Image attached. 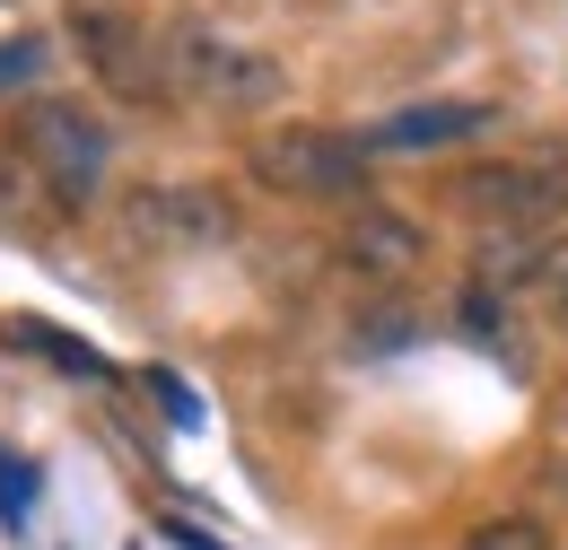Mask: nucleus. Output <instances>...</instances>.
Instances as JSON below:
<instances>
[{
  "label": "nucleus",
  "instance_id": "20e7f679",
  "mask_svg": "<svg viewBox=\"0 0 568 550\" xmlns=\"http://www.w3.org/2000/svg\"><path fill=\"white\" fill-rule=\"evenodd\" d=\"M236 236V210L211 184H141L123 193V245L141 254H211Z\"/></svg>",
  "mask_w": 568,
  "mask_h": 550
},
{
  "label": "nucleus",
  "instance_id": "f03ea898",
  "mask_svg": "<svg viewBox=\"0 0 568 550\" xmlns=\"http://www.w3.org/2000/svg\"><path fill=\"white\" fill-rule=\"evenodd\" d=\"M245 166L272 193H297V202H358L367 193V140L324 132V123H272L245 149Z\"/></svg>",
  "mask_w": 568,
  "mask_h": 550
},
{
  "label": "nucleus",
  "instance_id": "4468645a",
  "mask_svg": "<svg viewBox=\"0 0 568 550\" xmlns=\"http://www.w3.org/2000/svg\"><path fill=\"white\" fill-rule=\"evenodd\" d=\"M44 70V35H9L0 44V88H18V79H36Z\"/></svg>",
  "mask_w": 568,
  "mask_h": 550
},
{
  "label": "nucleus",
  "instance_id": "9b49d317",
  "mask_svg": "<svg viewBox=\"0 0 568 550\" xmlns=\"http://www.w3.org/2000/svg\"><path fill=\"white\" fill-rule=\"evenodd\" d=\"M27 516H36V472L0 446V524H9V533H27Z\"/></svg>",
  "mask_w": 568,
  "mask_h": 550
},
{
  "label": "nucleus",
  "instance_id": "2eb2a0df",
  "mask_svg": "<svg viewBox=\"0 0 568 550\" xmlns=\"http://www.w3.org/2000/svg\"><path fill=\"white\" fill-rule=\"evenodd\" d=\"M158 533H166V542H175V550H219L211 533H202V524H184V516H166V524H158Z\"/></svg>",
  "mask_w": 568,
  "mask_h": 550
},
{
  "label": "nucleus",
  "instance_id": "ddd939ff",
  "mask_svg": "<svg viewBox=\"0 0 568 550\" xmlns=\"http://www.w3.org/2000/svg\"><path fill=\"white\" fill-rule=\"evenodd\" d=\"M141 385H149V403H158V411L175 419V428H202V403H193V385H184V376H166V367H149Z\"/></svg>",
  "mask_w": 568,
  "mask_h": 550
},
{
  "label": "nucleus",
  "instance_id": "423d86ee",
  "mask_svg": "<svg viewBox=\"0 0 568 550\" xmlns=\"http://www.w3.org/2000/svg\"><path fill=\"white\" fill-rule=\"evenodd\" d=\"M79 35H88V62L105 70L114 96H166V53L149 27L114 18V9H79Z\"/></svg>",
  "mask_w": 568,
  "mask_h": 550
},
{
  "label": "nucleus",
  "instance_id": "f257e3e1",
  "mask_svg": "<svg viewBox=\"0 0 568 550\" xmlns=\"http://www.w3.org/2000/svg\"><path fill=\"white\" fill-rule=\"evenodd\" d=\"M18 149H27V166L44 175V193L53 202H97L105 193V166H114V140L105 123L71 105V96H36V105H18Z\"/></svg>",
  "mask_w": 568,
  "mask_h": 550
},
{
  "label": "nucleus",
  "instance_id": "39448f33",
  "mask_svg": "<svg viewBox=\"0 0 568 550\" xmlns=\"http://www.w3.org/2000/svg\"><path fill=\"white\" fill-rule=\"evenodd\" d=\"M464 210L498 236H551L568 218V166H473Z\"/></svg>",
  "mask_w": 568,
  "mask_h": 550
},
{
  "label": "nucleus",
  "instance_id": "7ed1b4c3",
  "mask_svg": "<svg viewBox=\"0 0 568 550\" xmlns=\"http://www.w3.org/2000/svg\"><path fill=\"white\" fill-rule=\"evenodd\" d=\"M158 53H166V88H184L193 105H281L288 88L272 53H254L219 27H166Z\"/></svg>",
  "mask_w": 568,
  "mask_h": 550
},
{
  "label": "nucleus",
  "instance_id": "1a4fd4ad",
  "mask_svg": "<svg viewBox=\"0 0 568 550\" xmlns=\"http://www.w3.org/2000/svg\"><path fill=\"white\" fill-rule=\"evenodd\" d=\"M0 333H9L18 349H36V358H53V367H71V376H97V385L114 376V367H105V358H97L88 342H71V333H53V324H36V315H18V324H0Z\"/></svg>",
  "mask_w": 568,
  "mask_h": 550
},
{
  "label": "nucleus",
  "instance_id": "0eeeda50",
  "mask_svg": "<svg viewBox=\"0 0 568 550\" xmlns=\"http://www.w3.org/2000/svg\"><path fill=\"white\" fill-rule=\"evenodd\" d=\"M342 263L358 279H376V288H394V279H412L428 263V236H420V218H403V210H351Z\"/></svg>",
  "mask_w": 568,
  "mask_h": 550
},
{
  "label": "nucleus",
  "instance_id": "f8f14e48",
  "mask_svg": "<svg viewBox=\"0 0 568 550\" xmlns=\"http://www.w3.org/2000/svg\"><path fill=\"white\" fill-rule=\"evenodd\" d=\"M464 550H551V542H542L534 516H490V524H473V542H464Z\"/></svg>",
  "mask_w": 568,
  "mask_h": 550
},
{
  "label": "nucleus",
  "instance_id": "9d476101",
  "mask_svg": "<svg viewBox=\"0 0 568 550\" xmlns=\"http://www.w3.org/2000/svg\"><path fill=\"white\" fill-rule=\"evenodd\" d=\"M525 297H542V306H551V324H568V236H542V245H534Z\"/></svg>",
  "mask_w": 568,
  "mask_h": 550
},
{
  "label": "nucleus",
  "instance_id": "6e6552de",
  "mask_svg": "<svg viewBox=\"0 0 568 550\" xmlns=\"http://www.w3.org/2000/svg\"><path fill=\"white\" fill-rule=\"evenodd\" d=\"M490 132V105L481 96H428V105H403V114H385L367 149H455V140Z\"/></svg>",
  "mask_w": 568,
  "mask_h": 550
}]
</instances>
